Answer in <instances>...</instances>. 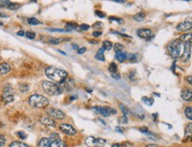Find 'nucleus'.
I'll return each instance as SVG.
<instances>
[{"instance_id":"nucleus-43","label":"nucleus","mask_w":192,"mask_h":147,"mask_svg":"<svg viewBox=\"0 0 192 147\" xmlns=\"http://www.w3.org/2000/svg\"><path fill=\"white\" fill-rule=\"evenodd\" d=\"M95 14H96L97 17H99V18H105V14L104 13L100 12V11H96V12H95Z\"/></svg>"},{"instance_id":"nucleus-6","label":"nucleus","mask_w":192,"mask_h":147,"mask_svg":"<svg viewBox=\"0 0 192 147\" xmlns=\"http://www.w3.org/2000/svg\"><path fill=\"white\" fill-rule=\"evenodd\" d=\"M59 129L60 130L67 134V135H69V136H74L75 134H76V129L70 124H67V123H62L60 124L59 126Z\"/></svg>"},{"instance_id":"nucleus-33","label":"nucleus","mask_w":192,"mask_h":147,"mask_svg":"<svg viewBox=\"0 0 192 147\" xmlns=\"http://www.w3.org/2000/svg\"><path fill=\"white\" fill-rule=\"evenodd\" d=\"M7 8H8V9H10V10H17V9H19V8H20V5H18V4H15V3H11Z\"/></svg>"},{"instance_id":"nucleus-60","label":"nucleus","mask_w":192,"mask_h":147,"mask_svg":"<svg viewBox=\"0 0 192 147\" xmlns=\"http://www.w3.org/2000/svg\"><path fill=\"white\" fill-rule=\"evenodd\" d=\"M147 147H158V146L154 144H150V145H147Z\"/></svg>"},{"instance_id":"nucleus-26","label":"nucleus","mask_w":192,"mask_h":147,"mask_svg":"<svg viewBox=\"0 0 192 147\" xmlns=\"http://www.w3.org/2000/svg\"><path fill=\"white\" fill-rule=\"evenodd\" d=\"M103 49L105 50H110L112 49V43L110 41H105L103 42Z\"/></svg>"},{"instance_id":"nucleus-37","label":"nucleus","mask_w":192,"mask_h":147,"mask_svg":"<svg viewBox=\"0 0 192 147\" xmlns=\"http://www.w3.org/2000/svg\"><path fill=\"white\" fill-rule=\"evenodd\" d=\"M29 85H27V84H22V85L20 86V90L22 91V92H27L29 90Z\"/></svg>"},{"instance_id":"nucleus-7","label":"nucleus","mask_w":192,"mask_h":147,"mask_svg":"<svg viewBox=\"0 0 192 147\" xmlns=\"http://www.w3.org/2000/svg\"><path fill=\"white\" fill-rule=\"evenodd\" d=\"M3 100L6 103H9V102H12L14 100V92H13V89L11 87H6L5 90H4V93H3Z\"/></svg>"},{"instance_id":"nucleus-31","label":"nucleus","mask_w":192,"mask_h":147,"mask_svg":"<svg viewBox=\"0 0 192 147\" xmlns=\"http://www.w3.org/2000/svg\"><path fill=\"white\" fill-rule=\"evenodd\" d=\"M112 47H113V49H114V50H115L116 52H118V51H122L123 49H124V46H123L122 44H120V43H116V44H114V46H112Z\"/></svg>"},{"instance_id":"nucleus-41","label":"nucleus","mask_w":192,"mask_h":147,"mask_svg":"<svg viewBox=\"0 0 192 147\" xmlns=\"http://www.w3.org/2000/svg\"><path fill=\"white\" fill-rule=\"evenodd\" d=\"M119 122H120V123H128V118H127V116L123 115L122 117H120L119 119Z\"/></svg>"},{"instance_id":"nucleus-8","label":"nucleus","mask_w":192,"mask_h":147,"mask_svg":"<svg viewBox=\"0 0 192 147\" xmlns=\"http://www.w3.org/2000/svg\"><path fill=\"white\" fill-rule=\"evenodd\" d=\"M47 113L51 117L55 118V119H63V118H65V114L61 110L57 109V108H50V109H48Z\"/></svg>"},{"instance_id":"nucleus-34","label":"nucleus","mask_w":192,"mask_h":147,"mask_svg":"<svg viewBox=\"0 0 192 147\" xmlns=\"http://www.w3.org/2000/svg\"><path fill=\"white\" fill-rule=\"evenodd\" d=\"M26 37H27L28 39H30V40H32V39H34V38L36 37V34H35L34 32L28 31V32L26 33Z\"/></svg>"},{"instance_id":"nucleus-42","label":"nucleus","mask_w":192,"mask_h":147,"mask_svg":"<svg viewBox=\"0 0 192 147\" xmlns=\"http://www.w3.org/2000/svg\"><path fill=\"white\" fill-rule=\"evenodd\" d=\"M6 143V137L3 135H0V147Z\"/></svg>"},{"instance_id":"nucleus-22","label":"nucleus","mask_w":192,"mask_h":147,"mask_svg":"<svg viewBox=\"0 0 192 147\" xmlns=\"http://www.w3.org/2000/svg\"><path fill=\"white\" fill-rule=\"evenodd\" d=\"M104 51H105V49H104L103 48H101V49H98V51H97V55H96V58H97V60H99V61H103V62L105 61Z\"/></svg>"},{"instance_id":"nucleus-54","label":"nucleus","mask_w":192,"mask_h":147,"mask_svg":"<svg viewBox=\"0 0 192 147\" xmlns=\"http://www.w3.org/2000/svg\"><path fill=\"white\" fill-rule=\"evenodd\" d=\"M112 147H123V144L122 143H113Z\"/></svg>"},{"instance_id":"nucleus-16","label":"nucleus","mask_w":192,"mask_h":147,"mask_svg":"<svg viewBox=\"0 0 192 147\" xmlns=\"http://www.w3.org/2000/svg\"><path fill=\"white\" fill-rule=\"evenodd\" d=\"M52 141L50 138H42L38 143V147H50Z\"/></svg>"},{"instance_id":"nucleus-58","label":"nucleus","mask_w":192,"mask_h":147,"mask_svg":"<svg viewBox=\"0 0 192 147\" xmlns=\"http://www.w3.org/2000/svg\"><path fill=\"white\" fill-rule=\"evenodd\" d=\"M114 2H116V3H124V1H122V0H114Z\"/></svg>"},{"instance_id":"nucleus-27","label":"nucleus","mask_w":192,"mask_h":147,"mask_svg":"<svg viewBox=\"0 0 192 147\" xmlns=\"http://www.w3.org/2000/svg\"><path fill=\"white\" fill-rule=\"evenodd\" d=\"M142 100L143 101L144 104H146L148 106H151L153 104V101H154V100L152 98H148V97H143Z\"/></svg>"},{"instance_id":"nucleus-32","label":"nucleus","mask_w":192,"mask_h":147,"mask_svg":"<svg viewBox=\"0 0 192 147\" xmlns=\"http://www.w3.org/2000/svg\"><path fill=\"white\" fill-rule=\"evenodd\" d=\"M126 59H128L129 61H136L137 59V56L135 54H127V57Z\"/></svg>"},{"instance_id":"nucleus-56","label":"nucleus","mask_w":192,"mask_h":147,"mask_svg":"<svg viewBox=\"0 0 192 147\" xmlns=\"http://www.w3.org/2000/svg\"><path fill=\"white\" fill-rule=\"evenodd\" d=\"M73 49H77V50L79 49H78V46H77V44H75V43L73 44Z\"/></svg>"},{"instance_id":"nucleus-35","label":"nucleus","mask_w":192,"mask_h":147,"mask_svg":"<svg viewBox=\"0 0 192 147\" xmlns=\"http://www.w3.org/2000/svg\"><path fill=\"white\" fill-rule=\"evenodd\" d=\"M106 108V112L108 114V115H112V114H115L117 113V111L112 108V107H105Z\"/></svg>"},{"instance_id":"nucleus-55","label":"nucleus","mask_w":192,"mask_h":147,"mask_svg":"<svg viewBox=\"0 0 192 147\" xmlns=\"http://www.w3.org/2000/svg\"><path fill=\"white\" fill-rule=\"evenodd\" d=\"M17 35H20V36H23V35H25V32H24L23 30H21L20 32H18V33H17Z\"/></svg>"},{"instance_id":"nucleus-29","label":"nucleus","mask_w":192,"mask_h":147,"mask_svg":"<svg viewBox=\"0 0 192 147\" xmlns=\"http://www.w3.org/2000/svg\"><path fill=\"white\" fill-rule=\"evenodd\" d=\"M185 115L187 116L188 119H189V120L192 119V107H188L185 109Z\"/></svg>"},{"instance_id":"nucleus-17","label":"nucleus","mask_w":192,"mask_h":147,"mask_svg":"<svg viewBox=\"0 0 192 147\" xmlns=\"http://www.w3.org/2000/svg\"><path fill=\"white\" fill-rule=\"evenodd\" d=\"M115 57L116 58L118 59V61L120 63H122L126 60V57H127V53L126 52H123V51H118L116 52L115 54Z\"/></svg>"},{"instance_id":"nucleus-5","label":"nucleus","mask_w":192,"mask_h":147,"mask_svg":"<svg viewBox=\"0 0 192 147\" xmlns=\"http://www.w3.org/2000/svg\"><path fill=\"white\" fill-rule=\"evenodd\" d=\"M106 141L103 138H95L94 136H89L85 140V143L88 146H96V147H103L105 144Z\"/></svg>"},{"instance_id":"nucleus-18","label":"nucleus","mask_w":192,"mask_h":147,"mask_svg":"<svg viewBox=\"0 0 192 147\" xmlns=\"http://www.w3.org/2000/svg\"><path fill=\"white\" fill-rule=\"evenodd\" d=\"M75 29H80L79 27L76 25V23H73V22H68L66 24V30L67 32H71Z\"/></svg>"},{"instance_id":"nucleus-21","label":"nucleus","mask_w":192,"mask_h":147,"mask_svg":"<svg viewBox=\"0 0 192 147\" xmlns=\"http://www.w3.org/2000/svg\"><path fill=\"white\" fill-rule=\"evenodd\" d=\"M95 108V111L98 114H101L103 116H109L107 112H106V108L105 107H94Z\"/></svg>"},{"instance_id":"nucleus-39","label":"nucleus","mask_w":192,"mask_h":147,"mask_svg":"<svg viewBox=\"0 0 192 147\" xmlns=\"http://www.w3.org/2000/svg\"><path fill=\"white\" fill-rule=\"evenodd\" d=\"M12 2L10 1H0V6L1 7H8Z\"/></svg>"},{"instance_id":"nucleus-14","label":"nucleus","mask_w":192,"mask_h":147,"mask_svg":"<svg viewBox=\"0 0 192 147\" xmlns=\"http://www.w3.org/2000/svg\"><path fill=\"white\" fill-rule=\"evenodd\" d=\"M181 98L184 100H187V101H191V99H192V93L190 90H183L181 92Z\"/></svg>"},{"instance_id":"nucleus-13","label":"nucleus","mask_w":192,"mask_h":147,"mask_svg":"<svg viewBox=\"0 0 192 147\" xmlns=\"http://www.w3.org/2000/svg\"><path fill=\"white\" fill-rule=\"evenodd\" d=\"M11 71V66L7 63H2L0 64V74L6 75Z\"/></svg>"},{"instance_id":"nucleus-59","label":"nucleus","mask_w":192,"mask_h":147,"mask_svg":"<svg viewBox=\"0 0 192 147\" xmlns=\"http://www.w3.org/2000/svg\"><path fill=\"white\" fill-rule=\"evenodd\" d=\"M90 43H94V44H97V43H98V41H90Z\"/></svg>"},{"instance_id":"nucleus-15","label":"nucleus","mask_w":192,"mask_h":147,"mask_svg":"<svg viewBox=\"0 0 192 147\" xmlns=\"http://www.w3.org/2000/svg\"><path fill=\"white\" fill-rule=\"evenodd\" d=\"M40 121L43 124L47 125V126H55V124H56L55 122L50 117H42L40 119Z\"/></svg>"},{"instance_id":"nucleus-4","label":"nucleus","mask_w":192,"mask_h":147,"mask_svg":"<svg viewBox=\"0 0 192 147\" xmlns=\"http://www.w3.org/2000/svg\"><path fill=\"white\" fill-rule=\"evenodd\" d=\"M44 91L50 95H58L63 92V87L60 85L51 81H44L42 84Z\"/></svg>"},{"instance_id":"nucleus-10","label":"nucleus","mask_w":192,"mask_h":147,"mask_svg":"<svg viewBox=\"0 0 192 147\" xmlns=\"http://www.w3.org/2000/svg\"><path fill=\"white\" fill-rule=\"evenodd\" d=\"M62 85H63V90L64 89H66L67 91H71L74 87H75V81H74V79L73 78H67L66 79H65V81L62 83Z\"/></svg>"},{"instance_id":"nucleus-12","label":"nucleus","mask_w":192,"mask_h":147,"mask_svg":"<svg viewBox=\"0 0 192 147\" xmlns=\"http://www.w3.org/2000/svg\"><path fill=\"white\" fill-rule=\"evenodd\" d=\"M136 34H137V35H138L139 37L145 39V38H149V37H150L151 35H152V32H151L150 29H148V28H143V29H139V30L137 31Z\"/></svg>"},{"instance_id":"nucleus-51","label":"nucleus","mask_w":192,"mask_h":147,"mask_svg":"<svg viewBox=\"0 0 192 147\" xmlns=\"http://www.w3.org/2000/svg\"><path fill=\"white\" fill-rule=\"evenodd\" d=\"M102 26H103V24L101 22H97V23H95L94 28H101Z\"/></svg>"},{"instance_id":"nucleus-30","label":"nucleus","mask_w":192,"mask_h":147,"mask_svg":"<svg viewBox=\"0 0 192 147\" xmlns=\"http://www.w3.org/2000/svg\"><path fill=\"white\" fill-rule=\"evenodd\" d=\"M28 23H29V25L36 26V25L40 24V21H39L37 19H36V18H29V19H28Z\"/></svg>"},{"instance_id":"nucleus-3","label":"nucleus","mask_w":192,"mask_h":147,"mask_svg":"<svg viewBox=\"0 0 192 147\" xmlns=\"http://www.w3.org/2000/svg\"><path fill=\"white\" fill-rule=\"evenodd\" d=\"M29 103L31 107L37 108H43L49 105V100L46 97L40 94H33L29 99Z\"/></svg>"},{"instance_id":"nucleus-40","label":"nucleus","mask_w":192,"mask_h":147,"mask_svg":"<svg viewBox=\"0 0 192 147\" xmlns=\"http://www.w3.org/2000/svg\"><path fill=\"white\" fill-rule=\"evenodd\" d=\"M110 20H114V21L118 22L119 24H121V23L124 22V20H122V19H119V18H115V17H110Z\"/></svg>"},{"instance_id":"nucleus-44","label":"nucleus","mask_w":192,"mask_h":147,"mask_svg":"<svg viewBox=\"0 0 192 147\" xmlns=\"http://www.w3.org/2000/svg\"><path fill=\"white\" fill-rule=\"evenodd\" d=\"M79 28L82 29V30H83V31H86V30H88V29L90 28V26L87 25V24H82Z\"/></svg>"},{"instance_id":"nucleus-47","label":"nucleus","mask_w":192,"mask_h":147,"mask_svg":"<svg viewBox=\"0 0 192 147\" xmlns=\"http://www.w3.org/2000/svg\"><path fill=\"white\" fill-rule=\"evenodd\" d=\"M112 77L115 79H120V76L117 73V72H114V73H112Z\"/></svg>"},{"instance_id":"nucleus-11","label":"nucleus","mask_w":192,"mask_h":147,"mask_svg":"<svg viewBox=\"0 0 192 147\" xmlns=\"http://www.w3.org/2000/svg\"><path fill=\"white\" fill-rule=\"evenodd\" d=\"M191 20L189 19L188 21L186 20L185 22H182V23H180L177 25L176 27V29L179 30V31H188L191 28Z\"/></svg>"},{"instance_id":"nucleus-45","label":"nucleus","mask_w":192,"mask_h":147,"mask_svg":"<svg viewBox=\"0 0 192 147\" xmlns=\"http://www.w3.org/2000/svg\"><path fill=\"white\" fill-rule=\"evenodd\" d=\"M120 108H121V111L123 112V114H124V115H126V114H127L128 113V109H127V107H125L124 105H122V104H121V105H120Z\"/></svg>"},{"instance_id":"nucleus-2","label":"nucleus","mask_w":192,"mask_h":147,"mask_svg":"<svg viewBox=\"0 0 192 147\" xmlns=\"http://www.w3.org/2000/svg\"><path fill=\"white\" fill-rule=\"evenodd\" d=\"M185 49V43L181 42L180 40H175L170 42L167 46V49L169 54L173 58H181L183 55Z\"/></svg>"},{"instance_id":"nucleus-36","label":"nucleus","mask_w":192,"mask_h":147,"mask_svg":"<svg viewBox=\"0 0 192 147\" xmlns=\"http://www.w3.org/2000/svg\"><path fill=\"white\" fill-rule=\"evenodd\" d=\"M59 135L57 134V133H53V134H52L51 136H50V140L52 141V142H53V141H56V140H59Z\"/></svg>"},{"instance_id":"nucleus-52","label":"nucleus","mask_w":192,"mask_h":147,"mask_svg":"<svg viewBox=\"0 0 192 147\" xmlns=\"http://www.w3.org/2000/svg\"><path fill=\"white\" fill-rule=\"evenodd\" d=\"M102 35V33H101V32H97V31H96V32L93 33V36H95V37H97V36H99V35Z\"/></svg>"},{"instance_id":"nucleus-1","label":"nucleus","mask_w":192,"mask_h":147,"mask_svg":"<svg viewBox=\"0 0 192 147\" xmlns=\"http://www.w3.org/2000/svg\"><path fill=\"white\" fill-rule=\"evenodd\" d=\"M45 75L51 80H53L58 84H62L67 78V72L66 71L53 66H49L45 69Z\"/></svg>"},{"instance_id":"nucleus-50","label":"nucleus","mask_w":192,"mask_h":147,"mask_svg":"<svg viewBox=\"0 0 192 147\" xmlns=\"http://www.w3.org/2000/svg\"><path fill=\"white\" fill-rule=\"evenodd\" d=\"M86 51V48H82V49H78V54H83L84 52Z\"/></svg>"},{"instance_id":"nucleus-61","label":"nucleus","mask_w":192,"mask_h":147,"mask_svg":"<svg viewBox=\"0 0 192 147\" xmlns=\"http://www.w3.org/2000/svg\"><path fill=\"white\" fill-rule=\"evenodd\" d=\"M2 25H3V23H2V22H0V26H2Z\"/></svg>"},{"instance_id":"nucleus-24","label":"nucleus","mask_w":192,"mask_h":147,"mask_svg":"<svg viewBox=\"0 0 192 147\" xmlns=\"http://www.w3.org/2000/svg\"><path fill=\"white\" fill-rule=\"evenodd\" d=\"M10 147H29L28 144L22 143V142H20V141H14L11 144H10Z\"/></svg>"},{"instance_id":"nucleus-23","label":"nucleus","mask_w":192,"mask_h":147,"mask_svg":"<svg viewBox=\"0 0 192 147\" xmlns=\"http://www.w3.org/2000/svg\"><path fill=\"white\" fill-rule=\"evenodd\" d=\"M145 19V13H138L134 15V20L136 21H143Z\"/></svg>"},{"instance_id":"nucleus-20","label":"nucleus","mask_w":192,"mask_h":147,"mask_svg":"<svg viewBox=\"0 0 192 147\" xmlns=\"http://www.w3.org/2000/svg\"><path fill=\"white\" fill-rule=\"evenodd\" d=\"M180 41L182 42H191V33L183 35L180 37Z\"/></svg>"},{"instance_id":"nucleus-9","label":"nucleus","mask_w":192,"mask_h":147,"mask_svg":"<svg viewBox=\"0 0 192 147\" xmlns=\"http://www.w3.org/2000/svg\"><path fill=\"white\" fill-rule=\"evenodd\" d=\"M191 56V42H185V49L182 57H181L184 62L188 61Z\"/></svg>"},{"instance_id":"nucleus-38","label":"nucleus","mask_w":192,"mask_h":147,"mask_svg":"<svg viewBox=\"0 0 192 147\" xmlns=\"http://www.w3.org/2000/svg\"><path fill=\"white\" fill-rule=\"evenodd\" d=\"M191 132H192V123H189V124L188 125V127L186 128L185 135H187V134L190 135V134H191Z\"/></svg>"},{"instance_id":"nucleus-57","label":"nucleus","mask_w":192,"mask_h":147,"mask_svg":"<svg viewBox=\"0 0 192 147\" xmlns=\"http://www.w3.org/2000/svg\"><path fill=\"white\" fill-rule=\"evenodd\" d=\"M187 80L188 81L189 84H191V76H188V77L187 78Z\"/></svg>"},{"instance_id":"nucleus-28","label":"nucleus","mask_w":192,"mask_h":147,"mask_svg":"<svg viewBox=\"0 0 192 147\" xmlns=\"http://www.w3.org/2000/svg\"><path fill=\"white\" fill-rule=\"evenodd\" d=\"M108 70H109V71H110V72H112V73H114V72H116V71H117V70H118L117 64H116L115 63H111V64H110V65H109V67H108Z\"/></svg>"},{"instance_id":"nucleus-46","label":"nucleus","mask_w":192,"mask_h":147,"mask_svg":"<svg viewBox=\"0 0 192 147\" xmlns=\"http://www.w3.org/2000/svg\"><path fill=\"white\" fill-rule=\"evenodd\" d=\"M17 135L20 136V137H21V139H25V138L27 137V135H26L24 132H22V131H19V132L17 133Z\"/></svg>"},{"instance_id":"nucleus-48","label":"nucleus","mask_w":192,"mask_h":147,"mask_svg":"<svg viewBox=\"0 0 192 147\" xmlns=\"http://www.w3.org/2000/svg\"><path fill=\"white\" fill-rule=\"evenodd\" d=\"M122 144H123V147H133L132 143H128V142L123 143Z\"/></svg>"},{"instance_id":"nucleus-53","label":"nucleus","mask_w":192,"mask_h":147,"mask_svg":"<svg viewBox=\"0 0 192 147\" xmlns=\"http://www.w3.org/2000/svg\"><path fill=\"white\" fill-rule=\"evenodd\" d=\"M140 131L141 132H148V128H146V127L140 128Z\"/></svg>"},{"instance_id":"nucleus-19","label":"nucleus","mask_w":192,"mask_h":147,"mask_svg":"<svg viewBox=\"0 0 192 147\" xmlns=\"http://www.w3.org/2000/svg\"><path fill=\"white\" fill-rule=\"evenodd\" d=\"M50 147H67V146L66 145V143L64 142H62L61 140L59 139V140L52 142Z\"/></svg>"},{"instance_id":"nucleus-49","label":"nucleus","mask_w":192,"mask_h":147,"mask_svg":"<svg viewBox=\"0 0 192 147\" xmlns=\"http://www.w3.org/2000/svg\"><path fill=\"white\" fill-rule=\"evenodd\" d=\"M115 130L118 131V132H120V133H123V132H124V129L121 128V127H116Z\"/></svg>"},{"instance_id":"nucleus-25","label":"nucleus","mask_w":192,"mask_h":147,"mask_svg":"<svg viewBox=\"0 0 192 147\" xmlns=\"http://www.w3.org/2000/svg\"><path fill=\"white\" fill-rule=\"evenodd\" d=\"M67 39H64V38H52V37H50L49 38V42L52 43V44H58L63 41H66Z\"/></svg>"}]
</instances>
